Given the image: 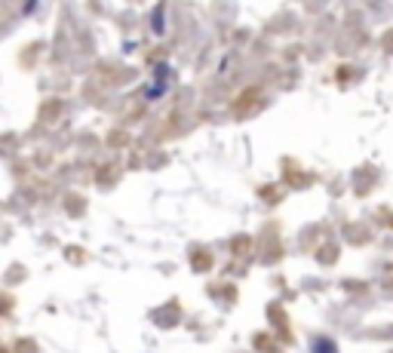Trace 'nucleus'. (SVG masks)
I'll use <instances>...</instances> for the list:
<instances>
[{
	"label": "nucleus",
	"mask_w": 393,
	"mask_h": 353,
	"mask_svg": "<svg viewBox=\"0 0 393 353\" xmlns=\"http://www.w3.org/2000/svg\"><path fill=\"white\" fill-rule=\"evenodd\" d=\"M314 353H338V347L329 341V338H316V341H314Z\"/></svg>",
	"instance_id": "obj_1"
}]
</instances>
